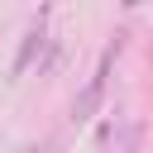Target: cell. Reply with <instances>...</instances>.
<instances>
[{
  "mask_svg": "<svg viewBox=\"0 0 153 153\" xmlns=\"http://www.w3.org/2000/svg\"><path fill=\"white\" fill-rule=\"evenodd\" d=\"M115 53H120V38H115V48H105V57H100L96 76H91V81H86V91L72 100V120H76V124L96 115V105H100V96H105V76H110V62H115Z\"/></svg>",
  "mask_w": 153,
  "mask_h": 153,
  "instance_id": "cell-1",
  "label": "cell"
},
{
  "mask_svg": "<svg viewBox=\"0 0 153 153\" xmlns=\"http://www.w3.org/2000/svg\"><path fill=\"white\" fill-rule=\"evenodd\" d=\"M43 43H48V33H43V14H38V24H33L29 33H24V43H19V53H14V67H10V72L19 76V72H24L29 62H33V53H38Z\"/></svg>",
  "mask_w": 153,
  "mask_h": 153,
  "instance_id": "cell-2",
  "label": "cell"
}]
</instances>
